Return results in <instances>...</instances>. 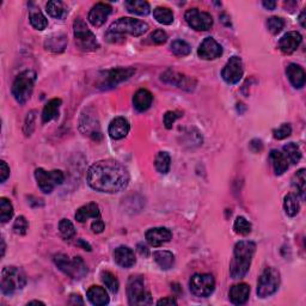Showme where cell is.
<instances>
[{
	"mask_svg": "<svg viewBox=\"0 0 306 306\" xmlns=\"http://www.w3.org/2000/svg\"><path fill=\"white\" fill-rule=\"evenodd\" d=\"M220 19H221V22L224 23V24L227 25V27H229V25H231V22H226V19H229V17H227V16L225 14H223V15L220 16Z\"/></svg>",
	"mask_w": 306,
	"mask_h": 306,
	"instance_id": "56",
	"label": "cell"
},
{
	"mask_svg": "<svg viewBox=\"0 0 306 306\" xmlns=\"http://www.w3.org/2000/svg\"><path fill=\"white\" fill-rule=\"evenodd\" d=\"M54 262L64 274L72 279H83L87 273L86 265L81 260V257H74L73 260H70L64 253H59V255L54 256Z\"/></svg>",
	"mask_w": 306,
	"mask_h": 306,
	"instance_id": "7",
	"label": "cell"
},
{
	"mask_svg": "<svg viewBox=\"0 0 306 306\" xmlns=\"http://www.w3.org/2000/svg\"><path fill=\"white\" fill-rule=\"evenodd\" d=\"M299 22H300V25L302 28L306 27V24H305V11H302L300 14V17H299Z\"/></svg>",
	"mask_w": 306,
	"mask_h": 306,
	"instance_id": "55",
	"label": "cell"
},
{
	"mask_svg": "<svg viewBox=\"0 0 306 306\" xmlns=\"http://www.w3.org/2000/svg\"><path fill=\"white\" fill-rule=\"evenodd\" d=\"M138 248H139L140 255H142V256H147L148 255V249L146 248V246H142L141 244H139Z\"/></svg>",
	"mask_w": 306,
	"mask_h": 306,
	"instance_id": "53",
	"label": "cell"
},
{
	"mask_svg": "<svg viewBox=\"0 0 306 306\" xmlns=\"http://www.w3.org/2000/svg\"><path fill=\"white\" fill-rule=\"evenodd\" d=\"M28 305H44V302L38 301V300H32V301H29Z\"/></svg>",
	"mask_w": 306,
	"mask_h": 306,
	"instance_id": "57",
	"label": "cell"
},
{
	"mask_svg": "<svg viewBox=\"0 0 306 306\" xmlns=\"http://www.w3.org/2000/svg\"><path fill=\"white\" fill-rule=\"evenodd\" d=\"M110 14H112V6L104 3H98L90 10L89 22L96 28L102 27Z\"/></svg>",
	"mask_w": 306,
	"mask_h": 306,
	"instance_id": "16",
	"label": "cell"
},
{
	"mask_svg": "<svg viewBox=\"0 0 306 306\" xmlns=\"http://www.w3.org/2000/svg\"><path fill=\"white\" fill-rule=\"evenodd\" d=\"M171 52L177 57H185V55L190 54L191 48L185 41L176 40L171 43Z\"/></svg>",
	"mask_w": 306,
	"mask_h": 306,
	"instance_id": "40",
	"label": "cell"
},
{
	"mask_svg": "<svg viewBox=\"0 0 306 306\" xmlns=\"http://www.w3.org/2000/svg\"><path fill=\"white\" fill-rule=\"evenodd\" d=\"M172 238V233L170 230L165 229V227H155V229H149L146 232V240L151 246L158 248L163 245L164 243L170 242Z\"/></svg>",
	"mask_w": 306,
	"mask_h": 306,
	"instance_id": "17",
	"label": "cell"
},
{
	"mask_svg": "<svg viewBox=\"0 0 306 306\" xmlns=\"http://www.w3.org/2000/svg\"><path fill=\"white\" fill-rule=\"evenodd\" d=\"M256 244L249 240H240L234 245L233 259L230 265V275L232 279H242L245 276L251 265Z\"/></svg>",
	"mask_w": 306,
	"mask_h": 306,
	"instance_id": "3",
	"label": "cell"
},
{
	"mask_svg": "<svg viewBox=\"0 0 306 306\" xmlns=\"http://www.w3.org/2000/svg\"><path fill=\"white\" fill-rule=\"evenodd\" d=\"M104 227H106V225H104V223L100 219H95V221L91 224V229H92V231L95 233L103 232Z\"/></svg>",
	"mask_w": 306,
	"mask_h": 306,
	"instance_id": "49",
	"label": "cell"
},
{
	"mask_svg": "<svg viewBox=\"0 0 306 306\" xmlns=\"http://www.w3.org/2000/svg\"><path fill=\"white\" fill-rule=\"evenodd\" d=\"M27 284V278L22 269L17 267H5L2 272V288L3 294L12 295L22 291Z\"/></svg>",
	"mask_w": 306,
	"mask_h": 306,
	"instance_id": "4",
	"label": "cell"
},
{
	"mask_svg": "<svg viewBox=\"0 0 306 306\" xmlns=\"http://www.w3.org/2000/svg\"><path fill=\"white\" fill-rule=\"evenodd\" d=\"M28 227H29L28 220L25 219V218L23 217V216H21V217H18L17 219H16V221H15V224H14V232L16 234H19V236H23V234L27 233Z\"/></svg>",
	"mask_w": 306,
	"mask_h": 306,
	"instance_id": "44",
	"label": "cell"
},
{
	"mask_svg": "<svg viewBox=\"0 0 306 306\" xmlns=\"http://www.w3.org/2000/svg\"><path fill=\"white\" fill-rule=\"evenodd\" d=\"M190 292L195 297H208L216 287V281L211 274H195L189 281Z\"/></svg>",
	"mask_w": 306,
	"mask_h": 306,
	"instance_id": "11",
	"label": "cell"
},
{
	"mask_svg": "<svg viewBox=\"0 0 306 306\" xmlns=\"http://www.w3.org/2000/svg\"><path fill=\"white\" fill-rule=\"evenodd\" d=\"M262 4H263V6H265V8L267 10H274L276 8V3L273 2V0H268V2H267V0H265V2H263Z\"/></svg>",
	"mask_w": 306,
	"mask_h": 306,
	"instance_id": "52",
	"label": "cell"
},
{
	"mask_svg": "<svg viewBox=\"0 0 306 306\" xmlns=\"http://www.w3.org/2000/svg\"><path fill=\"white\" fill-rule=\"evenodd\" d=\"M267 27L268 30L272 32L273 35H278L280 31L285 27V21L280 17H270L267 21Z\"/></svg>",
	"mask_w": 306,
	"mask_h": 306,
	"instance_id": "43",
	"label": "cell"
},
{
	"mask_svg": "<svg viewBox=\"0 0 306 306\" xmlns=\"http://www.w3.org/2000/svg\"><path fill=\"white\" fill-rule=\"evenodd\" d=\"M148 30V25L140 19L123 17L117 19L110 25L108 31L106 32L107 41L110 43H119L126 38V35L132 36H141Z\"/></svg>",
	"mask_w": 306,
	"mask_h": 306,
	"instance_id": "2",
	"label": "cell"
},
{
	"mask_svg": "<svg viewBox=\"0 0 306 306\" xmlns=\"http://www.w3.org/2000/svg\"><path fill=\"white\" fill-rule=\"evenodd\" d=\"M250 147H252L251 149H252L253 152H259V151H261L262 147H263L262 141H261V140H257V139L252 140V141L250 142Z\"/></svg>",
	"mask_w": 306,
	"mask_h": 306,
	"instance_id": "51",
	"label": "cell"
},
{
	"mask_svg": "<svg viewBox=\"0 0 306 306\" xmlns=\"http://www.w3.org/2000/svg\"><path fill=\"white\" fill-rule=\"evenodd\" d=\"M14 217V207L8 198L2 197L0 198V221L3 224L8 223V221Z\"/></svg>",
	"mask_w": 306,
	"mask_h": 306,
	"instance_id": "38",
	"label": "cell"
},
{
	"mask_svg": "<svg viewBox=\"0 0 306 306\" xmlns=\"http://www.w3.org/2000/svg\"><path fill=\"white\" fill-rule=\"evenodd\" d=\"M270 162H272L273 169H274L275 175H282L288 169V161L285 157L284 153L279 152L278 149H272L269 155Z\"/></svg>",
	"mask_w": 306,
	"mask_h": 306,
	"instance_id": "26",
	"label": "cell"
},
{
	"mask_svg": "<svg viewBox=\"0 0 306 306\" xmlns=\"http://www.w3.org/2000/svg\"><path fill=\"white\" fill-rule=\"evenodd\" d=\"M280 273L278 269L268 267L263 270L257 284V294L260 298H267L278 291L280 286Z\"/></svg>",
	"mask_w": 306,
	"mask_h": 306,
	"instance_id": "9",
	"label": "cell"
},
{
	"mask_svg": "<svg viewBox=\"0 0 306 306\" xmlns=\"http://www.w3.org/2000/svg\"><path fill=\"white\" fill-rule=\"evenodd\" d=\"M230 300L234 305L245 304L250 295V286L246 284L234 285L230 289Z\"/></svg>",
	"mask_w": 306,
	"mask_h": 306,
	"instance_id": "23",
	"label": "cell"
},
{
	"mask_svg": "<svg viewBox=\"0 0 306 306\" xmlns=\"http://www.w3.org/2000/svg\"><path fill=\"white\" fill-rule=\"evenodd\" d=\"M35 178L37 181L38 188L45 194H50L55 187L63 184L65 175L61 170L45 171L44 169L38 168L35 170Z\"/></svg>",
	"mask_w": 306,
	"mask_h": 306,
	"instance_id": "10",
	"label": "cell"
},
{
	"mask_svg": "<svg viewBox=\"0 0 306 306\" xmlns=\"http://www.w3.org/2000/svg\"><path fill=\"white\" fill-rule=\"evenodd\" d=\"M135 73L134 68H115V70H110L106 72L104 81L100 84L103 89H108V87H114L117 84L122 83L131 78Z\"/></svg>",
	"mask_w": 306,
	"mask_h": 306,
	"instance_id": "14",
	"label": "cell"
},
{
	"mask_svg": "<svg viewBox=\"0 0 306 306\" xmlns=\"http://www.w3.org/2000/svg\"><path fill=\"white\" fill-rule=\"evenodd\" d=\"M182 115L180 113L177 112H167L164 115V125L167 127L168 129H171L172 126H174V123L176 120L178 119V117H181Z\"/></svg>",
	"mask_w": 306,
	"mask_h": 306,
	"instance_id": "47",
	"label": "cell"
},
{
	"mask_svg": "<svg viewBox=\"0 0 306 306\" xmlns=\"http://www.w3.org/2000/svg\"><path fill=\"white\" fill-rule=\"evenodd\" d=\"M87 183L92 189L100 193H119L129 183L128 170L119 162L99 161L89 169Z\"/></svg>",
	"mask_w": 306,
	"mask_h": 306,
	"instance_id": "1",
	"label": "cell"
},
{
	"mask_svg": "<svg viewBox=\"0 0 306 306\" xmlns=\"http://www.w3.org/2000/svg\"><path fill=\"white\" fill-rule=\"evenodd\" d=\"M153 17L158 23L164 25H170L174 22V14H172L171 10L168 8H162V6L153 10Z\"/></svg>",
	"mask_w": 306,
	"mask_h": 306,
	"instance_id": "33",
	"label": "cell"
},
{
	"mask_svg": "<svg viewBox=\"0 0 306 306\" xmlns=\"http://www.w3.org/2000/svg\"><path fill=\"white\" fill-rule=\"evenodd\" d=\"M305 169H300V170L297 171V174L293 176L292 178V185L297 193L300 195V196L304 198L305 195V185H306V177H305Z\"/></svg>",
	"mask_w": 306,
	"mask_h": 306,
	"instance_id": "37",
	"label": "cell"
},
{
	"mask_svg": "<svg viewBox=\"0 0 306 306\" xmlns=\"http://www.w3.org/2000/svg\"><path fill=\"white\" fill-rule=\"evenodd\" d=\"M77 244H78V245L83 246V248L85 249V250H87V251H91V246H90V244L85 243V242H84L83 239H79V240H78V243H77Z\"/></svg>",
	"mask_w": 306,
	"mask_h": 306,
	"instance_id": "54",
	"label": "cell"
},
{
	"mask_svg": "<svg viewBox=\"0 0 306 306\" xmlns=\"http://www.w3.org/2000/svg\"><path fill=\"white\" fill-rule=\"evenodd\" d=\"M36 73L34 71L27 70L19 73L12 84V95L19 104H24L30 98L32 90H34Z\"/></svg>",
	"mask_w": 306,
	"mask_h": 306,
	"instance_id": "5",
	"label": "cell"
},
{
	"mask_svg": "<svg viewBox=\"0 0 306 306\" xmlns=\"http://www.w3.org/2000/svg\"><path fill=\"white\" fill-rule=\"evenodd\" d=\"M61 106V99L53 98L44 106L43 112H42V121L43 123H47L55 120L59 116V109Z\"/></svg>",
	"mask_w": 306,
	"mask_h": 306,
	"instance_id": "27",
	"label": "cell"
},
{
	"mask_svg": "<svg viewBox=\"0 0 306 306\" xmlns=\"http://www.w3.org/2000/svg\"><path fill=\"white\" fill-rule=\"evenodd\" d=\"M73 30H74V38H76V43L81 50L85 52H93L98 49L99 44L96 40V36L93 32L87 28L85 22L81 18H77L73 23Z\"/></svg>",
	"mask_w": 306,
	"mask_h": 306,
	"instance_id": "8",
	"label": "cell"
},
{
	"mask_svg": "<svg viewBox=\"0 0 306 306\" xmlns=\"http://www.w3.org/2000/svg\"><path fill=\"white\" fill-rule=\"evenodd\" d=\"M152 100H153L152 93L146 89L138 90L135 92L134 97H133V104H134V108L140 113L146 112V110L151 107Z\"/></svg>",
	"mask_w": 306,
	"mask_h": 306,
	"instance_id": "24",
	"label": "cell"
},
{
	"mask_svg": "<svg viewBox=\"0 0 306 306\" xmlns=\"http://www.w3.org/2000/svg\"><path fill=\"white\" fill-rule=\"evenodd\" d=\"M129 129H131V126H129V122L127 121L125 117H116L110 122L108 132L113 139L120 140L127 136Z\"/></svg>",
	"mask_w": 306,
	"mask_h": 306,
	"instance_id": "20",
	"label": "cell"
},
{
	"mask_svg": "<svg viewBox=\"0 0 306 306\" xmlns=\"http://www.w3.org/2000/svg\"><path fill=\"white\" fill-rule=\"evenodd\" d=\"M284 155L285 157L287 158L288 163H292V164H298L299 161L301 159V151L299 148V146L294 142H289V144L284 146Z\"/></svg>",
	"mask_w": 306,
	"mask_h": 306,
	"instance_id": "34",
	"label": "cell"
},
{
	"mask_svg": "<svg viewBox=\"0 0 306 306\" xmlns=\"http://www.w3.org/2000/svg\"><path fill=\"white\" fill-rule=\"evenodd\" d=\"M59 231L60 234L65 239H71L76 234V229H74L73 224L68 219H61L59 223Z\"/></svg>",
	"mask_w": 306,
	"mask_h": 306,
	"instance_id": "41",
	"label": "cell"
},
{
	"mask_svg": "<svg viewBox=\"0 0 306 306\" xmlns=\"http://www.w3.org/2000/svg\"><path fill=\"white\" fill-rule=\"evenodd\" d=\"M86 297L89 301L95 306H104L109 302V295L106 288L100 287V286H91L87 289Z\"/></svg>",
	"mask_w": 306,
	"mask_h": 306,
	"instance_id": "22",
	"label": "cell"
},
{
	"mask_svg": "<svg viewBox=\"0 0 306 306\" xmlns=\"http://www.w3.org/2000/svg\"><path fill=\"white\" fill-rule=\"evenodd\" d=\"M126 9L127 11L131 14L139 15V16H147L151 11L149 4L144 0H128L126 2Z\"/></svg>",
	"mask_w": 306,
	"mask_h": 306,
	"instance_id": "29",
	"label": "cell"
},
{
	"mask_svg": "<svg viewBox=\"0 0 306 306\" xmlns=\"http://www.w3.org/2000/svg\"><path fill=\"white\" fill-rule=\"evenodd\" d=\"M149 40H151L152 43L155 44H163L168 41V35L167 32L163 30H156L151 34Z\"/></svg>",
	"mask_w": 306,
	"mask_h": 306,
	"instance_id": "46",
	"label": "cell"
},
{
	"mask_svg": "<svg viewBox=\"0 0 306 306\" xmlns=\"http://www.w3.org/2000/svg\"><path fill=\"white\" fill-rule=\"evenodd\" d=\"M45 9H47L48 15L53 18L61 19L66 15V9H65L64 4L61 2H57V0L48 2L47 5H45Z\"/></svg>",
	"mask_w": 306,
	"mask_h": 306,
	"instance_id": "36",
	"label": "cell"
},
{
	"mask_svg": "<svg viewBox=\"0 0 306 306\" xmlns=\"http://www.w3.org/2000/svg\"><path fill=\"white\" fill-rule=\"evenodd\" d=\"M100 219V211L98 205L91 202L87 203L85 206L80 207L79 210L76 212V220L79 223H84L87 219Z\"/></svg>",
	"mask_w": 306,
	"mask_h": 306,
	"instance_id": "25",
	"label": "cell"
},
{
	"mask_svg": "<svg viewBox=\"0 0 306 306\" xmlns=\"http://www.w3.org/2000/svg\"><path fill=\"white\" fill-rule=\"evenodd\" d=\"M100 278H102V281L103 284L108 287V289L112 293H117V291H119V287H120V284H119V280L116 279V276L113 274V273L110 272H102V275H100Z\"/></svg>",
	"mask_w": 306,
	"mask_h": 306,
	"instance_id": "39",
	"label": "cell"
},
{
	"mask_svg": "<svg viewBox=\"0 0 306 306\" xmlns=\"http://www.w3.org/2000/svg\"><path fill=\"white\" fill-rule=\"evenodd\" d=\"M157 305H177V301H176L175 298L172 297H168V298H163L161 300L157 301Z\"/></svg>",
	"mask_w": 306,
	"mask_h": 306,
	"instance_id": "50",
	"label": "cell"
},
{
	"mask_svg": "<svg viewBox=\"0 0 306 306\" xmlns=\"http://www.w3.org/2000/svg\"><path fill=\"white\" fill-rule=\"evenodd\" d=\"M114 260L122 268H131L135 265L136 260L134 251L128 246H119L114 251Z\"/></svg>",
	"mask_w": 306,
	"mask_h": 306,
	"instance_id": "19",
	"label": "cell"
},
{
	"mask_svg": "<svg viewBox=\"0 0 306 306\" xmlns=\"http://www.w3.org/2000/svg\"><path fill=\"white\" fill-rule=\"evenodd\" d=\"M185 22L190 28L197 31H207L213 25V18L207 12L198 11L197 9H190L184 15Z\"/></svg>",
	"mask_w": 306,
	"mask_h": 306,
	"instance_id": "12",
	"label": "cell"
},
{
	"mask_svg": "<svg viewBox=\"0 0 306 306\" xmlns=\"http://www.w3.org/2000/svg\"><path fill=\"white\" fill-rule=\"evenodd\" d=\"M29 19H30L31 25L36 30H44L48 25L47 18L44 17L43 14L37 9H31L30 15H29Z\"/></svg>",
	"mask_w": 306,
	"mask_h": 306,
	"instance_id": "35",
	"label": "cell"
},
{
	"mask_svg": "<svg viewBox=\"0 0 306 306\" xmlns=\"http://www.w3.org/2000/svg\"><path fill=\"white\" fill-rule=\"evenodd\" d=\"M170 165H171V158L170 155L168 152H159L157 156H156L155 159V167L157 169L158 172L161 174H168L169 170H170Z\"/></svg>",
	"mask_w": 306,
	"mask_h": 306,
	"instance_id": "32",
	"label": "cell"
},
{
	"mask_svg": "<svg viewBox=\"0 0 306 306\" xmlns=\"http://www.w3.org/2000/svg\"><path fill=\"white\" fill-rule=\"evenodd\" d=\"M44 45L48 50L55 52V53H58V52H63L67 45L66 36L63 34H58L54 35V36L47 37V40L44 42Z\"/></svg>",
	"mask_w": 306,
	"mask_h": 306,
	"instance_id": "30",
	"label": "cell"
},
{
	"mask_svg": "<svg viewBox=\"0 0 306 306\" xmlns=\"http://www.w3.org/2000/svg\"><path fill=\"white\" fill-rule=\"evenodd\" d=\"M233 229L236 231V233L242 234V236H248L251 232V224L244 217H238L234 221Z\"/></svg>",
	"mask_w": 306,
	"mask_h": 306,
	"instance_id": "42",
	"label": "cell"
},
{
	"mask_svg": "<svg viewBox=\"0 0 306 306\" xmlns=\"http://www.w3.org/2000/svg\"><path fill=\"white\" fill-rule=\"evenodd\" d=\"M153 259L162 269H170L175 265L174 253L167 250H158L153 253Z\"/></svg>",
	"mask_w": 306,
	"mask_h": 306,
	"instance_id": "28",
	"label": "cell"
},
{
	"mask_svg": "<svg viewBox=\"0 0 306 306\" xmlns=\"http://www.w3.org/2000/svg\"><path fill=\"white\" fill-rule=\"evenodd\" d=\"M9 176H10L9 165L6 164V162L2 161V162H0V182H2V183H4V182L8 180Z\"/></svg>",
	"mask_w": 306,
	"mask_h": 306,
	"instance_id": "48",
	"label": "cell"
},
{
	"mask_svg": "<svg viewBox=\"0 0 306 306\" xmlns=\"http://www.w3.org/2000/svg\"><path fill=\"white\" fill-rule=\"evenodd\" d=\"M302 41L301 35L297 31H289L285 34L284 36L280 38L279 41V48L282 53L285 54H292L293 52L298 49Z\"/></svg>",
	"mask_w": 306,
	"mask_h": 306,
	"instance_id": "18",
	"label": "cell"
},
{
	"mask_svg": "<svg viewBox=\"0 0 306 306\" xmlns=\"http://www.w3.org/2000/svg\"><path fill=\"white\" fill-rule=\"evenodd\" d=\"M284 208L286 214L288 217H295L299 213V210H300V205H299L298 197L295 194H288L285 196V201H284Z\"/></svg>",
	"mask_w": 306,
	"mask_h": 306,
	"instance_id": "31",
	"label": "cell"
},
{
	"mask_svg": "<svg viewBox=\"0 0 306 306\" xmlns=\"http://www.w3.org/2000/svg\"><path fill=\"white\" fill-rule=\"evenodd\" d=\"M286 74H287L289 83L295 89H301L305 85V72L299 65L289 64L286 68Z\"/></svg>",
	"mask_w": 306,
	"mask_h": 306,
	"instance_id": "21",
	"label": "cell"
},
{
	"mask_svg": "<svg viewBox=\"0 0 306 306\" xmlns=\"http://www.w3.org/2000/svg\"><path fill=\"white\" fill-rule=\"evenodd\" d=\"M197 54L203 60H214V59L221 57L223 47L213 37H206L198 47Z\"/></svg>",
	"mask_w": 306,
	"mask_h": 306,
	"instance_id": "15",
	"label": "cell"
},
{
	"mask_svg": "<svg viewBox=\"0 0 306 306\" xmlns=\"http://www.w3.org/2000/svg\"><path fill=\"white\" fill-rule=\"evenodd\" d=\"M221 77L225 80V83L230 85H234L242 79L243 77V63L239 57H232L227 61L223 71H221Z\"/></svg>",
	"mask_w": 306,
	"mask_h": 306,
	"instance_id": "13",
	"label": "cell"
},
{
	"mask_svg": "<svg viewBox=\"0 0 306 306\" xmlns=\"http://www.w3.org/2000/svg\"><path fill=\"white\" fill-rule=\"evenodd\" d=\"M291 133H292V127L289 126L288 123H284V125L280 126L278 129H274L273 134H274L275 139L282 140V139H286L287 136L291 135Z\"/></svg>",
	"mask_w": 306,
	"mask_h": 306,
	"instance_id": "45",
	"label": "cell"
},
{
	"mask_svg": "<svg viewBox=\"0 0 306 306\" xmlns=\"http://www.w3.org/2000/svg\"><path fill=\"white\" fill-rule=\"evenodd\" d=\"M127 297L131 305H149L152 302L151 293L146 291L144 278L132 275L127 284Z\"/></svg>",
	"mask_w": 306,
	"mask_h": 306,
	"instance_id": "6",
	"label": "cell"
},
{
	"mask_svg": "<svg viewBox=\"0 0 306 306\" xmlns=\"http://www.w3.org/2000/svg\"><path fill=\"white\" fill-rule=\"evenodd\" d=\"M2 244H3V252H2V255L4 256V253H5V242H4V239H2Z\"/></svg>",
	"mask_w": 306,
	"mask_h": 306,
	"instance_id": "58",
	"label": "cell"
}]
</instances>
